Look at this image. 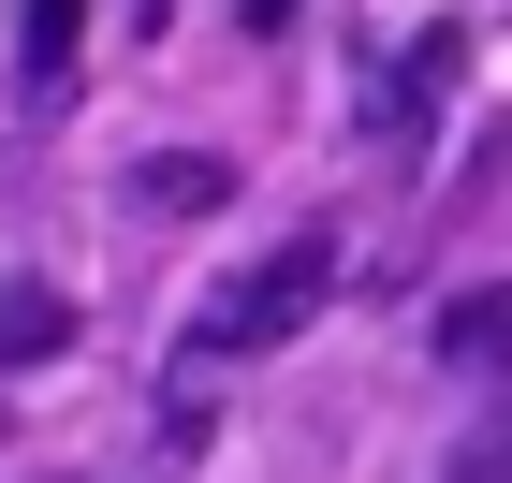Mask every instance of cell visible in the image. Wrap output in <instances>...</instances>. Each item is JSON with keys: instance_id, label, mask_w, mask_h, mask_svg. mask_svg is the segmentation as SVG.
Instances as JSON below:
<instances>
[{"instance_id": "cell-1", "label": "cell", "mask_w": 512, "mask_h": 483, "mask_svg": "<svg viewBox=\"0 0 512 483\" xmlns=\"http://www.w3.org/2000/svg\"><path fill=\"white\" fill-rule=\"evenodd\" d=\"M322 308H337V249H322V235L264 249L249 279H220V293H205V322L176 337V425L220 396V366H235V352H278V337H308Z\"/></svg>"}, {"instance_id": "cell-2", "label": "cell", "mask_w": 512, "mask_h": 483, "mask_svg": "<svg viewBox=\"0 0 512 483\" xmlns=\"http://www.w3.org/2000/svg\"><path fill=\"white\" fill-rule=\"evenodd\" d=\"M44 352H74V293L59 279H0V366H44Z\"/></svg>"}, {"instance_id": "cell-3", "label": "cell", "mask_w": 512, "mask_h": 483, "mask_svg": "<svg viewBox=\"0 0 512 483\" xmlns=\"http://www.w3.org/2000/svg\"><path fill=\"white\" fill-rule=\"evenodd\" d=\"M74 44H88V0H30V15H15V59H30V88H59V74H74Z\"/></svg>"}, {"instance_id": "cell-4", "label": "cell", "mask_w": 512, "mask_h": 483, "mask_svg": "<svg viewBox=\"0 0 512 483\" xmlns=\"http://www.w3.org/2000/svg\"><path fill=\"white\" fill-rule=\"evenodd\" d=\"M439 352L454 366H512V293H454L439 308Z\"/></svg>"}, {"instance_id": "cell-5", "label": "cell", "mask_w": 512, "mask_h": 483, "mask_svg": "<svg viewBox=\"0 0 512 483\" xmlns=\"http://www.w3.org/2000/svg\"><path fill=\"white\" fill-rule=\"evenodd\" d=\"M147 205H176V220H191V205H220V161H147Z\"/></svg>"}, {"instance_id": "cell-6", "label": "cell", "mask_w": 512, "mask_h": 483, "mask_svg": "<svg viewBox=\"0 0 512 483\" xmlns=\"http://www.w3.org/2000/svg\"><path fill=\"white\" fill-rule=\"evenodd\" d=\"M235 30H308V0H235Z\"/></svg>"}]
</instances>
